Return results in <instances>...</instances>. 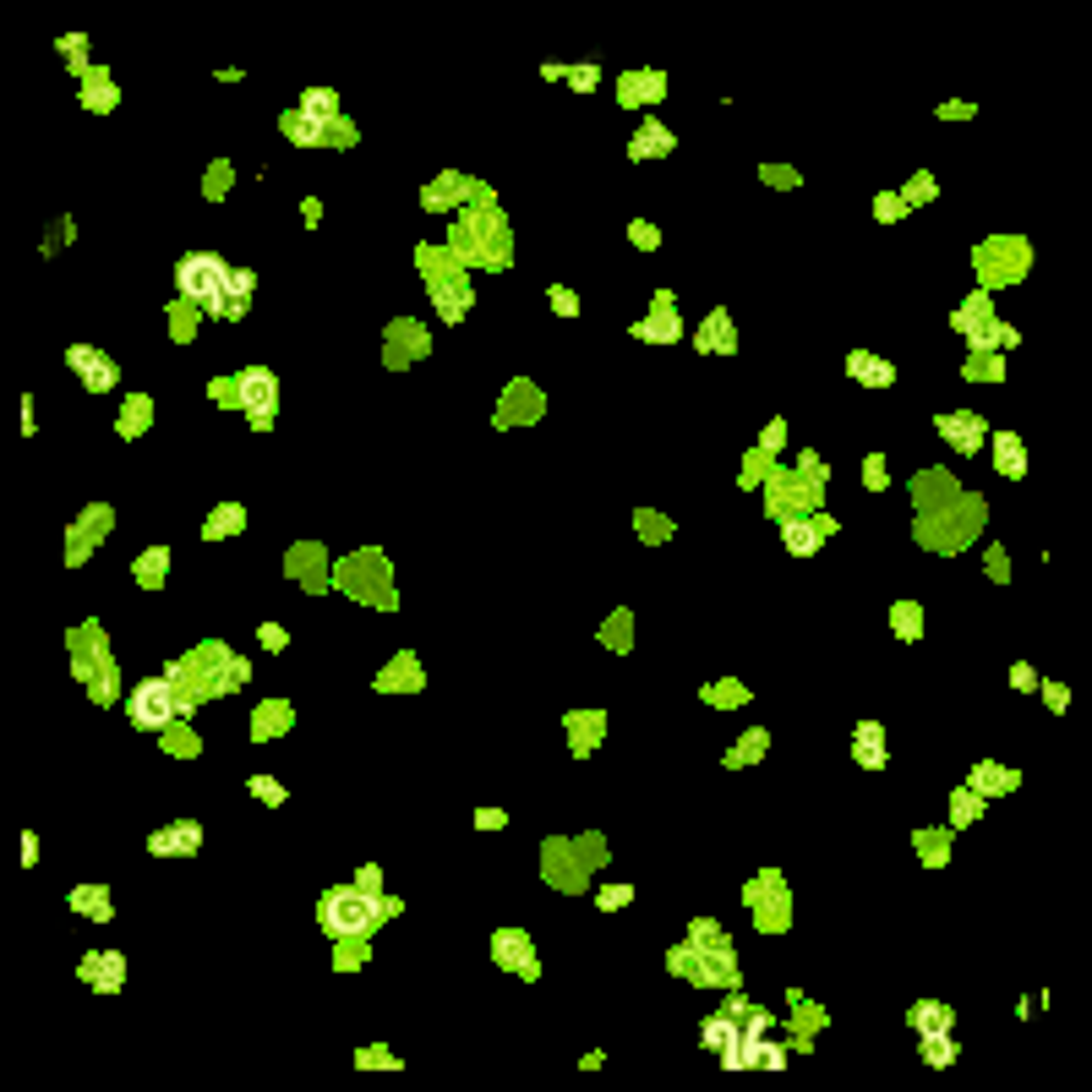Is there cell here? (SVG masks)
Instances as JSON below:
<instances>
[{"label": "cell", "instance_id": "11", "mask_svg": "<svg viewBox=\"0 0 1092 1092\" xmlns=\"http://www.w3.org/2000/svg\"><path fill=\"white\" fill-rule=\"evenodd\" d=\"M858 760H863V771H879V765H885V732H879L874 721L858 727Z\"/></svg>", "mask_w": 1092, "mask_h": 1092}, {"label": "cell", "instance_id": "26", "mask_svg": "<svg viewBox=\"0 0 1092 1092\" xmlns=\"http://www.w3.org/2000/svg\"><path fill=\"white\" fill-rule=\"evenodd\" d=\"M568 83H574V88H579V93H585V88H595V66H579V72H574V77H568Z\"/></svg>", "mask_w": 1092, "mask_h": 1092}, {"label": "cell", "instance_id": "6", "mask_svg": "<svg viewBox=\"0 0 1092 1092\" xmlns=\"http://www.w3.org/2000/svg\"><path fill=\"white\" fill-rule=\"evenodd\" d=\"M847 372H852V383H863V388H891V383H896V366L879 361V356H868V350H852V356H847Z\"/></svg>", "mask_w": 1092, "mask_h": 1092}, {"label": "cell", "instance_id": "16", "mask_svg": "<svg viewBox=\"0 0 1092 1092\" xmlns=\"http://www.w3.org/2000/svg\"><path fill=\"white\" fill-rule=\"evenodd\" d=\"M672 148V136L661 131V126H645L639 136H634V159H656V154H666Z\"/></svg>", "mask_w": 1092, "mask_h": 1092}, {"label": "cell", "instance_id": "1", "mask_svg": "<svg viewBox=\"0 0 1092 1092\" xmlns=\"http://www.w3.org/2000/svg\"><path fill=\"white\" fill-rule=\"evenodd\" d=\"M230 279L235 273L219 262V257H208V251H197V257H181V273H175V285H181V295H191V301H202L214 317H230Z\"/></svg>", "mask_w": 1092, "mask_h": 1092}, {"label": "cell", "instance_id": "3", "mask_svg": "<svg viewBox=\"0 0 1092 1092\" xmlns=\"http://www.w3.org/2000/svg\"><path fill=\"white\" fill-rule=\"evenodd\" d=\"M131 721L143 727V732L170 727V721H175V682H170V677H148L143 689L131 694Z\"/></svg>", "mask_w": 1092, "mask_h": 1092}, {"label": "cell", "instance_id": "4", "mask_svg": "<svg viewBox=\"0 0 1092 1092\" xmlns=\"http://www.w3.org/2000/svg\"><path fill=\"white\" fill-rule=\"evenodd\" d=\"M273 399H279V388H273V372H262V366L241 372V404H246V416H251V421H268V416H273Z\"/></svg>", "mask_w": 1092, "mask_h": 1092}, {"label": "cell", "instance_id": "23", "mask_svg": "<svg viewBox=\"0 0 1092 1092\" xmlns=\"http://www.w3.org/2000/svg\"><path fill=\"white\" fill-rule=\"evenodd\" d=\"M973 787H978V792H1005V787H1010V776H1000V771H978V776H973Z\"/></svg>", "mask_w": 1092, "mask_h": 1092}, {"label": "cell", "instance_id": "10", "mask_svg": "<svg viewBox=\"0 0 1092 1092\" xmlns=\"http://www.w3.org/2000/svg\"><path fill=\"white\" fill-rule=\"evenodd\" d=\"M83 973H88V978H93V989H104V994H115V989H120V973H126V962H120V956H115V950H110V956H93V962H88V967H83Z\"/></svg>", "mask_w": 1092, "mask_h": 1092}, {"label": "cell", "instance_id": "18", "mask_svg": "<svg viewBox=\"0 0 1092 1092\" xmlns=\"http://www.w3.org/2000/svg\"><path fill=\"white\" fill-rule=\"evenodd\" d=\"M923 1060H929V1065H950V1060H956L950 1033H929V1038H923Z\"/></svg>", "mask_w": 1092, "mask_h": 1092}, {"label": "cell", "instance_id": "15", "mask_svg": "<svg viewBox=\"0 0 1092 1092\" xmlns=\"http://www.w3.org/2000/svg\"><path fill=\"white\" fill-rule=\"evenodd\" d=\"M994 454H1000V470H1005V475H1021V470H1027V459H1021V437H1010V432L994 437Z\"/></svg>", "mask_w": 1092, "mask_h": 1092}, {"label": "cell", "instance_id": "27", "mask_svg": "<svg viewBox=\"0 0 1092 1092\" xmlns=\"http://www.w3.org/2000/svg\"><path fill=\"white\" fill-rule=\"evenodd\" d=\"M230 524H241V514H235V508H230V514H219V519L208 524V535H219V530H230Z\"/></svg>", "mask_w": 1092, "mask_h": 1092}, {"label": "cell", "instance_id": "2", "mask_svg": "<svg viewBox=\"0 0 1092 1092\" xmlns=\"http://www.w3.org/2000/svg\"><path fill=\"white\" fill-rule=\"evenodd\" d=\"M372 918H377V902H372V896H361V891H333V896H322V929H328V934H339V939L366 934V929H372Z\"/></svg>", "mask_w": 1092, "mask_h": 1092}, {"label": "cell", "instance_id": "9", "mask_svg": "<svg viewBox=\"0 0 1092 1092\" xmlns=\"http://www.w3.org/2000/svg\"><path fill=\"white\" fill-rule=\"evenodd\" d=\"M705 1049L727 1054V1065L737 1060V1021H732V1016H716V1021H705Z\"/></svg>", "mask_w": 1092, "mask_h": 1092}, {"label": "cell", "instance_id": "17", "mask_svg": "<svg viewBox=\"0 0 1092 1092\" xmlns=\"http://www.w3.org/2000/svg\"><path fill=\"white\" fill-rule=\"evenodd\" d=\"M72 907L88 912V918H110V902H104L99 885H83V891H72Z\"/></svg>", "mask_w": 1092, "mask_h": 1092}, {"label": "cell", "instance_id": "22", "mask_svg": "<svg viewBox=\"0 0 1092 1092\" xmlns=\"http://www.w3.org/2000/svg\"><path fill=\"white\" fill-rule=\"evenodd\" d=\"M595 902H601L606 912H618V907H629V902H634V891H629V885H606V891H601Z\"/></svg>", "mask_w": 1092, "mask_h": 1092}, {"label": "cell", "instance_id": "20", "mask_svg": "<svg viewBox=\"0 0 1092 1092\" xmlns=\"http://www.w3.org/2000/svg\"><path fill=\"white\" fill-rule=\"evenodd\" d=\"M290 136H295V143H317V136H322V120L301 110V115H290Z\"/></svg>", "mask_w": 1092, "mask_h": 1092}, {"label": "cell", "instance_id": "14", "mask_svg": "<svg viewBox=\"0 0 1092 1092\" xmlns=\"http://www.w3.org/2000/svg\"><path fill=\"white\" fill-rule=\"evenodd\" d=\"M498 962H508V967H530V945H524V934H519V929L498 934Z\"/></svg>", "mask_w": 1092, "mask_h": 1092}, {"label": "cell", "instance_id": "12", "mask_svg": "<svg viewBox=\"0 0 1092 1092\" xmlns=\"http://www.w3.org/2000/svg\"><path fill=\"white\" fill-rule=\"evenodd\" d=\"M912 1027L929 1033H950V1005H912Z\"/></svg>", "mask_w": 1092, "mask_h": 1092}, {"label": "cell", "instance_id": "8", "mask_svg": "<svg viewBox=\"0 0 1092 1092\" xmlns=\"http://www.w3.org/2000/svg\"><path fill=\"white\" fill-rule=\"evenodd\" d=\"M939 432L962 448V454H973L978 443H983V421L978 416H967V410H956V416H939Z\"/></svg>", "mask_w": 1092, "mask_h": 1092}, {"label": "cell", "instance_id": "24", "mask_svg": "<svg viewBox=\"0 0 1092 1092\" xmlns=\"http://www.w3.org/2000/svg\"><path fill=\"white\" fill-rule=\"evenodd\" d=\"M973 814H978V803H973V792H962V797H956V825H967Z\"/></svg>", "mask_w": 1092, "mask_h": 1092}, {"label": "cell", "instance_id": "21", "mask_svg": "<svg viewBox=\"0 0 1092 1092\" xmlns=\"http://www.w3.org/2000/svg\"><path fill=\"white\" fill-rule=\"evenodd\" d=\"M333 104H339V99H333V93H322V88H312V93L301 99V110H306V115H317V120H328V115H333Z\"/></svg>", "mask_w": 1092, "mask_h": 1092}, {"label": "cell", "instance_id": "7", "mask_svg": "<svg viewBox=\"0 0 1092 1092\" xmlns=\"http://www.w3.org/2000/svg\"><path fill=\"white\" fill-rule=\"evenodd\" d=\"M66 361H72V366H77V372H83V383H88V388H93V393H104V388H110V383H115V366H110V361H104V356H99V350H88V345H77V350H72V356H66Z\"/></svg>", "mask_w": 1092, "mask_h": 1092}, {"label": "cell", "instance_id": "25", "mask_svg": "<svg viewBox=\"0 0 1092 1092\" xmlns=\"http://www.w3.org/2000/svg\"><path fill=\"white\" fill-rule=\"evenodd\" d=\"M262 645L279 650V645H285V629H279V623H262Z\"/></svg>", "mask_w": 1092, "mask_h": 1092}, {"label": "cell", "instance_id": "13", "mask_svg": "<svg viewBox=\"0 0 1092 1092\" xmlns=\"http://www.w3.org/2000/svg\"><path fill=\"white\" fill-rule=\"evenodd\" d=\"M781 541H787V552H797V558L819 552V530H814V524H797V519H792V524L781 530Z\"/></svg>", "mask_w": 1092, "mask_h": 1092}, {"label": "cell", "instance_id": "19", "mask_svg": "<svg viewBox=\"0 0 1092 1092\" xmlns=\"http://www.w3.org/2000/svg\"><path fill=\"white\" fill-rule=\"evenodd\" d=\"M639 339H650V345H666V339H677V322H672L666 312H656V317L639 328Z\"/></svg>", "mask_w": 1092, "mask_h": 1092}, {"label": "cell", "instance_id": "5", "mask_svg": "<svg viewBox=\"0 0 1092 1092\" xmlns=\"http://www.w3.org/2000/svg\"><path fill=\"white\" fill-rule=\"evenodd\" d=\"M197 847H202V831H197V825H170V831L148 836V852H154V858H186V852H197Z\"/></svg>", "mask_w": 1092, "mask_h": 1092}]
</instances>
